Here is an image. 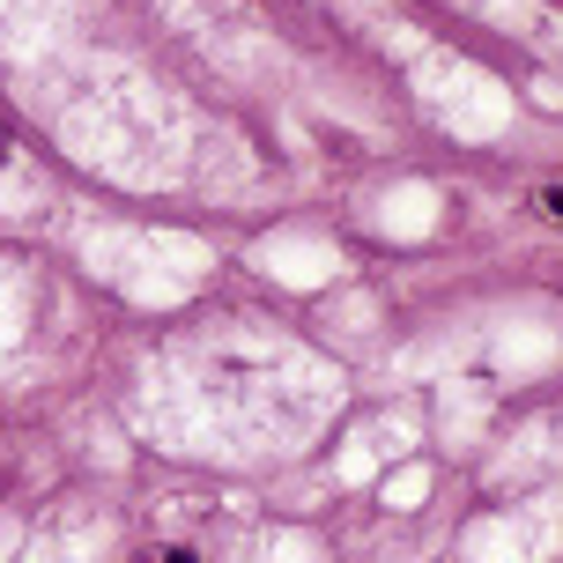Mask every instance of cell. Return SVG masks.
<instances>
[{
	"instance_id": "obj_1",
	"label": "cell",
	"mask_w": 563,
	"mask_h": 563,
	"mask_svg": "<svg viewBox=\"0 0 563 563\" xmlns=\"http://www.w3.org/2000/svg\"><path fill=\"white\" fill-rule=\"evenodd\" d=\"M541 208H549V216L563 223V186H549V194H541Z\"/></svg>"
},
{
	"instance_id": "obj_2",
	"label": "cell",
	"mask_w": 563,
	"mask_h": 563,
	"mask_svg": "<svg viewBox=\"0 0 563 563\" xmlns=\"http://www.w3.org/2000/svg\"><path fill=\"white\" fill-rule=\"evenodd\" d=\"M164 563H200V556H194V549H170V556H164Z\"/></svg>"
},
{
	"instance_id": "obj_3",
	"label": "cell",
	"mask_w": 563,
	"mask_h": 563,
	"mask_svg": "<svg viewBox=\"0 0 563 563\" xmlns=\"http://www.w3.org/2000/svg\"><path fill=\"white\" fill-rule=\"evenodd\" d=\"M0 164H8V134H0Z\"/></svg>"
}]
</instances>
